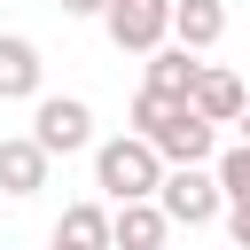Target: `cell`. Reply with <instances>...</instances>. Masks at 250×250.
I'll list each match as a JSON object with an SVG mask.
<instances>
[{"label": "cell", "instance_id": "obj_1", "mask_svg": "<svg viewBox=\"0 0 250 250\" xmlns=\"http://www.w3.org/2000/svg\"><path fill=\"white\" fill-rule=\"evenodd\" d=\"M133 133L164 156V164H211L219 156V125L195 117V102H172V94H133Z\"/></svg>", "mask_w": 250, "mask_h": 250}, {"label": "cell", "instance_id": "obj_2", "mask_svg": "<svg viewBox=\"0 0 250 250\" xmlns=\"http://www.w3.org/2000/svg\"><path fill=\"white\" fill-rule=\"evenodd\" d=\"M164 156L141 141V133H117V141H94V188L109 195V203H148L156 188H164Z\"/></svg>", "mask_w": 250, "mask_h": 250}, {"label": "cell", "instance_id": "obj_3", "mask_svg": "<svg viewBox=\"0 0 250 250\" xmlns=\"http://www.w3.org/2000/svg\"><path fill=\"white\" fill-rule=\"evenodd\" d=\"M156 203H164L172 227H211V219H227V195H219V172H211V164H172L164 188H156Z\"/></svg>", "mask_w": 250, "mask_h": 250}, {"label": "cell", "instance_id": "obj_4", "mask_svg": "<svg viewBox=\"0 0 250 250\" xmlns=\"http://www.w3.org/2000/svg\"><path fill=\"white\" fill-rule=\"evenodd\" d=\"M31 141L47 156H78V148H94V109L78 94H39L31 102Z\"/></svg>", "mask_w": 250, "mask_h": 250}, {"label": "cell", "instance_id": "obj_5", "mask_svg": "<svg viewBox=\"0 0 250 250\" xmlns=\"http://www.w3.org/2000/svg\"><path fill=\"white\" fill-rule=\"evenodd\" d=\"M102 23H109V39H117L125 55H156V47L172 39V0H109Z\"/></svg>", "mask_w": 250, "mask_h": 250}, {"label": "cell", "instance_id": "obj_6", "mask_svg": "<svg viewBox=\"0 0 250 250\" xmlns=\"http://www.w3.org/2000/svg\"><path fill=\"white\" fill-rule=\"evenodd\" d=\"M47 164H55V156H47L31 133H8V141H0V195H16V203L39 195V188H47Z\"/></svg>", "mask_w": 250, "mask_h": 250}, {"label": "cell", "instance_id": "obj_7", "mask_svg": "<svg viewBox=\"0 0 250 250\" xmlns=\"http://www.w3.org/2000/svg\"><path fill=\"white\" fill-rule=\"evenodd\" d=\"M164 234H172V219H164V203L148 195V203H117L109 211V250H164Z\"/></svg>", "mask_w": 250, "mask_h": 250}, {"label": "cell", "instance_id": "obj_8", "mask_svg": "<svg viewBox=\"0 0 250 250\" xmlns=\"http://www.w3.org/2000/svg\"><path fill=\"white\" fill-rule=\"evenodd\" d=\"M39 78H47L39 47L16 39V31H0V102H39Z\"/></svg>", "mask_w": 250, "mask_h": 250}, {"label": "cell", "instance_id": "obj_9", "mask_svg": "<svg viewBox=\"0 0 250 250\" xmlns=\"http://www.w3.org/2000/svg\"><path fill=\"white\" fill-rule=\"evenodd\" d=\"M219 31H227V0H172V39L188 55L219 47Z\"/></svg>", "mask_w": 250, "mask_h": 250}, {"label": "cell", "instance_id": "obj_10", "mask_svg": "<svg viewBox=\"0 0 250 250\" xmlns=\"http://www.w3.org/2000/svg\"><path fill=\"white\" fill-rule=\"evenodd\" d=\"M188 102H195V117H211V125H234L250 94H242V78H234V70H211V62H203V78H195V94H188Z\"/></svg>", "mask_w": 250, "mask_h": 250}, {"label": "cell", "instance_id": "obj_11", "mask_svg": "<svg viewBox=\"0 0 250 250\" xmlns=\"http://www.w3.org/2000/svg\"><path fill=\"white\" fill-rule=\"evenodd\" d=\"M195 78H203V62H195L180 39L148 55V94H172V102H188V94H195Z\"/></svg>", "mask_w": 250, "mask_h": 250}, {"label": "cell", "instance_id": "obj_12", "mask_svg": "<svg viewBox=\"0 0 250 250\" xmlns=\"http://www.w3.org/2000/svg\"><path fill=\"white\" fill-rule=\"evenodd\" d=\"M55 250H109V211L102 203H70L55 219Z\"/></svg>", "mask_w": 250, "mask_h": 250}, {"label": "cell", "instance_id": "obj_13", "mask_svg": "<svg viewBox=\"0 0 250 250\" xmlns=\"http://www.w3.org/2000/svg\"><path fill=\"white\" fill-rule=\"evenodd\" d=\"M211 172H219V195H227V203H250V141L219 148V156H211Z\"/></svg>", "mask_w": 250, "mask_h": 250}, {"label": "cell", "instance_id": "obj_14", "mask_svg": "<svg viewBox=\"0 0 250 250\" xmlns=\"http://www.w3.org/2000/svg\"><path fill=\"white\" fill-rule=\"evenodd\" d=\"M227 234H234V242L250 250V203H227Z\"/></svg>", "mask_w": 250, "mask_h": 250}, {"label": "cell", "instance_id": "obj_15", "mask_svg": "<svg viewBox=\"0 0 250 250\" xmlns=\"http://www.w3.org/2000/svg\"><path fill=\"white\" fill-rule=\"evenodd\" d=\"M109 0H62V16H102Z\"/></svg>", "mask_w": 250, "mask_h": 250}, {"label": "cell", "instance_id": "obj_16", "mask_svg": "<svg viewBox=\"0 0 250 250\" xmlns=\"http://www.w3.org/2000/svg\"><path fill=\"white\" fill-rule=\"evenodd\" d=\"M234 125H242V141H250V102H242V117H234Z\"/></svg>", "mask_w": 250, "mask_h": 250}, {"label": "cell", "instance_id": "obj_17", "mask_svg": "<svg viewBox=\"0 0 250 250\" xmlns=\"http://www.w3.org/2000/svg\"><path fill=\"white\" fill-rule=\"evenodd\" d=\"M47 250H55V242H47Z\"/></svg>", "mask_w": 250, "mask_h": 250}]
</instances>
